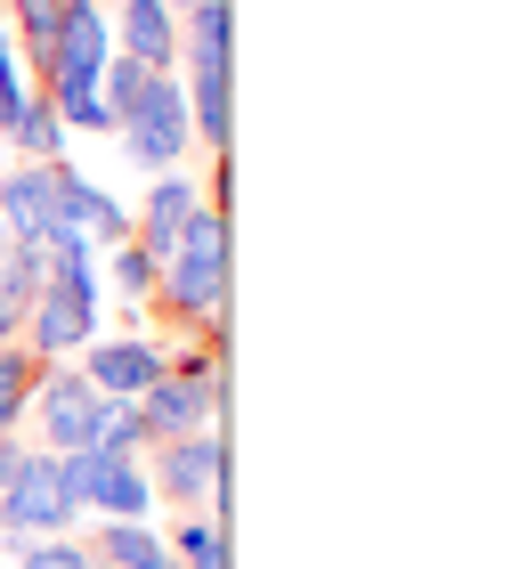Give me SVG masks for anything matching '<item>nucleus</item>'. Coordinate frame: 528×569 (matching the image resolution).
<instances>
[{
	"label": "nucleus",
	"instance_id": "f257e3e1",
	"mask_svg": "<svg viewBox=\"0 0 528 569\" xmlns=\"http://www.w3.org/2000/svg\"><path fill=\"white\" fill-rule=\"evenodd\" d=\"M24 333H33L41 358H66V350H90L98 333V269H90V237H66L49 252V284L24 309Z\"/></svg>",
	"mask_w": 528,
	"mask_h": 569
},
{
	"label": "nucleus",
	"instance_id": "f03ea898",
	"mask_svg": "<svg viewBox=\"0 0 528 569\" xmlns=\"http://www.w3.org/2000/svg\"><path fill=\"white\" fill-rule=\"evenodd\" d=\"M155 293L171 301V318L220 326V301H228V220H220V203H203V212L188 220V237H179V252L163 261Z\"/></svg>",
	"mask_w": 528,
	"mask_h": 569
},
{
	"label": "nucleus",
	"instance_id": "7ed1b4c3",
	"mask_svg": "<svg viewBox=\"0 0 528 569\" xmlns=\"http://www.w3.org/2000/svg\"><path fill=\"white\" fill-rule=\"evenodd\" d=\"M114 131H122V154H130V163H147L155 179L179 171V154L196 147V114H188L179 73H147V82L130 90V107L114 114Z\"/></svg>",
	"mask_w": 528,
	"mask_h": 569
},
{
	"label": "nucleus",
	"instance_id": "20e7f679",
	"mask_svg": "<svg viewBox=\"0 0 528 569\" xmlns=\"http://www.w3.org/2000/svg\"><path fill=\"white\" fill-rule=\"evenodd\" d=\"M82 521V497H73L66 456H24V472L0 488V546H49L58 529Z\"/></svg>",
	"mask_w": 528,
	"mask_h": 569
},
{
	"label": "nucleus",
	"instance_id": "39448f33",
	"mask_svg": "<svg viewBox=\"0 0 528 569\" xmlns=\"http://www.w3.org/2000/svg\"><path fill=\"white\" fill-rule=\"evenodd\" d=\"M220 416V358H171V375L155 382L139 399V423H147V448H163V439H188V431H211Z\"/></svg>",
	"mask_w": 528,
	"mask_h": 569
},
{
	"label": "nucleus",
	"instance_id": "423d86ee",
	"mask_svg": "<svg viewBox=\"0 0 528 569\" xmlns=\"http://www.w3.org/2000/svg\"><path fill=\"white\" fill-rule=\"evenodd\" d=\"M106 58H114L106 9H98V0H66L58 33H49V58H41V98H82V90H98Z\"/></svg>",
	"mask_w": 528,
	"mask_h": 569
},
{
	"label": "nucleus",
	"instance_id": "0eeeda50",
	"mask_svg": "<svg viewBox=\"0 0 528 569\" xmlns=\"http://www.w3.org/2000/svg\"><path fill=\"white\" fill-rule=\"evenodd\" d=\"M0 237L9 244H49V252L66 237H82V228H66V212H58V163H24V171L0 179Z\"/></svg>",
	"mask_w": 528,
	"mask_h": 569
},
{
	"label": "nucleus",
	"instance_id": "6e6552de",
	"mask_svg": "<svg viewBox=\"0 0 528 569\" xmlns=\"http://www.w3.org/2000/svg\"><path fill=\"white\" fill-rule=\"evenodd\" d=\"M66 472H73V497H82V512H106V521H147L155 480L139 472V456H98V448H73V456H66Z\"/></svg>",
	"mask_w": 528,
	"mask_h": 569
},
{
	"label": "nucleus",
	"instance_id": "1a4fd4ad",
	"mask_svg": "<svg viewBox=\"0 0 528 569\" xmlns=\"http://www.w3.org/2000/svg\"><path fill=\"white\" fill-rule=\"evenodd\" d=\"M73 375H82L98 399H147L155 382L171 375V350H163V342H147V333H122V342H90Z\"/></svg>",
	"mask_w": 528,
	"mask_h": 569
},
{
	"label": "nucleus",
	"instance_id": "9d476101",
	"mask_svg": "<svg viewBox=\"0 0 528 569\" xmlns=\"http://www.w3.org/2000/svg\"><path fill=\"white\" fill-rule=\"evenodd\" d=\"M33 407H41V439H49V456H73V448H90V431H98V391L73 367H41L33 375Z\"/></svg>",
	"mask_w": 528,
	"mask_h": 569
},
{
	"label": "nucleus",
	"instance_id": "9b49d317",
	"mask_svg": "<svg viewBox=\"0 0 528 569\" xmlns=\"http://www.w3.org/2000/svg\"><path fill=\"white\" fill-rule=\"evenodd\" d=\"M196 212H203V188H196V179H179V171H163V179L147 188L139 220H130V244H139L147 261L163 269L171 252H179V237H188V220H196Z\"/></svg>",
	"mask_w": 528,
	"mask_h": 569
},
{
	"label": "nucleus",
	"instance_id": "f8f14e48",
	"mask_svg": "<svg viewBox=\"0 0 528 569\" xmlns=\"http://www.w3.org/2000/svg\"><path fill=\"white\" fill-rule=\"evenodd\" d=\"M155 497H171V505L220 497V439H211V431L163 439V448H155Z\"/></svg>",
	"mask_w": 528,
	"mask_h": 569
},
{
	"label": "nucleus",
	"instance_id": "ddd939ff",
	"mask_svg": "<svg viewBox=\"0 0 528 569\" xmlns=\"http://www.w3.org/2000/svg\"><path fill=\"white\" fill-rule=\"evenodd\" d=\"M114 58H130V66H147V73H171L179 66V17L163 9V0H122L114 9Z\"/></svg>",
	"mask_w": 528,
	"mask_h": 569
},
{
	"label": "nucleus",
	"instance_id": "4468645a",
	"mask_svg": "<svg viewBox=\"0 0 528 569\" xmlns=\"http://www.w3.org/2000/svg\"><path fill=\"white\" fill-rule=\"evenodd\" d=\"M58 212H66V228H82L90 244H130V212L73 163H58Z\"/></svg>",
	"mask_w": 528,
	"mask_h": 569
},
{
	"label": "nucleus",
	"instance_id": "2eb2a0df",
	"mask_svg": "<svg viewBox=\"0 0 528 569\" xmlns=\"http://www.w3.org/2000/svg\"><path fill=\"white\" fill-rule=\"evenodd\" d=\"M90 561H106V569H179L171 546H163V529H147V521H106Z\"/></svg>",
	"mask_w": 528,
	"mask_h": 569
},
{
	"label": "nucleus",
	"instance_id": "dca6fc26",
	"mask_svg": "<svg viewBox=\"0 0 528 569\" xmlns=\"http://www.w3.org/2000/svg\"><path fill=\"white\" fill-rule=\"evenodd\" d=\"M9 147H24V163H66V122L49 98H24V114L9 122Z\"/></svg>",
	"mask_w": 528,
	"mask_h": 569
},
{
	"label": "nucleus",
	"instance_id": "f3484780",
	"mask_svg": "<svg viewBox=\"0 0 528 569\" xmlns=\"http://www.w3.org/2000/svg\"><path fill=\"white\" fill-rule=\"evenodd\" d=\"M98 456H139L147 448V423H139V399H98V431H90Z\"/></svg>",
	"mask_w": 528,
	"mask_h": 569
},
{
	"label": "nucleus",
	"instance_id": "a211bd4d",
	"mask_svg": "<svg viewBox=\"0 0 528 569\" xmlns=\"http://www.w3.org/2000/svg\"><path fill=\"white\" fill-rule=\"evenodd\" d=\"M33 358L24 350H0V439H9L17 423H24V407H33Z\"/></svg>",
	"mask_w": 528,
	"mask_h": 569
},
{
	"label": "nucleus",
	"instance_id": "6ab92c4d",
	"mask_svg": "<svg viewBox=\"0 0 528 569\" xmlns=\"http://www.w3.org/2000/svg\"><path fill=\"white\" fill-rule=\"evenodd\" d=\"M163 546H171L179 569H228V537H220V521H188V529H171Z\"/></svg>",
	"mask_w": 528,
	"mask_h": 569
},
{
	"label": "nucleus",
	"instance_id": "aec40b11",
	"mask_svg": "<svg viewBox=\"0 0 528 569\" xmlns=\"http://www.w3.org/2000/svg\"><path fill=\"white\" fill-rule=\"evenodd\" d=\"M9 9H17V33H24V58H49V33H58V9H66V0H9Z\"/></svg>",
	"mask_w": 528,
	"mask_h": 569
},
{
	"label": "nucleus",
	"instance_id": "412c9836",
	"mask_svg": "<svg viewBox=\"0 0 528 569\" xmlns=\"http://www.w3.org/2000/svg\"><path fill=\"white\" fill-rule=\"evenodd\" d=\"M24 98H33V90H24V66H17V49L0 41V139H9V122L24 114Z\"/></svg>",
	"mask_w": 528,
	"mask_h": 569
},
{
	"label": "nucleus",
	"instance_id": "4be33fe9",
	"mask_svg": "<svg viewBox=\"0 0 528 569\" xmlns=\"http://www.w3.org/2000/svg\"><path fill=\"white\" fill-rule=\"evenodd\" d=\"M17 553H24L17 569H98L90 546H66V537H49V546H17Z\"/></svg>",
	"mask_w": 528,
	"mask_h": 569
},
{
	"label": "nucleus",
	"instance_id": "5701e85b",
	"mask_svg": "<svg viewBox=\"0 0 528 569\" xmlns=\"http://www.w3.org/2000/svg\"><path fill=\"white\" fill-rule=\"evenodd\" d=\"M155 277H163V269H155L139 244H114V284H122L130 301H139V293H155Z\"/></svg>",
	"mask_w": 528,
	"mask_h": 569
},
{
	"label": "nucleus",
	"instance_id": "b1692460",
	"mask_svg": "<svg viewBox=\"0 0 528 569\" xmlns=\"http://www.w3.org/2000/svg\"><path fill=\"white\" fill-rule=\"evenodd\" d=\"M24 456H33V448H17V439H0V488H9V480L24 472Z\"/></svg>",
	"mask_w": 528,
	"mask_h": 569
},
{
	"label": "nucleus",
	"instance_id": "393cba45",
	"mask_svg": "<svg viewBox=\"0 0 528 569\" xmlns=\"http://www.w3.org/2000/svg\"><path fill=\"white\" fill-rule=\"evenodd\" d=\"M163 9H203V0H163Z\"/></svg>",
	"mask_w": 528,
	"mask_h": 569
},
{
	"label": "nucleus",
	"instance_id": "a878e982",
	"mask_svg": "<svg viewBox=\"0 0 528 569\" xmlns=\"http://www.w3.org/2000/svg\"><path fill=\"white\" fill-rule=\"evenodd\" d=\"M0 9H9V0H0Z\"/></svg>",
	"mask_w": 528,
	"mask_h": 569
},
{
	"label": "nucleus",
	"instance_id": "bb28decb",
	"mask_svg": "<svg viewBox=\"0 0 528 569\" xmlns=\"http://www.w3.org/2000/svg\"><path fill=\"white\" fill-rule=\"evenodd\" d=\"M0 41H9V33H0Z\"/></svg>",
	"mask_w": 528,
	"mask_h": 569
}]
</instances>
